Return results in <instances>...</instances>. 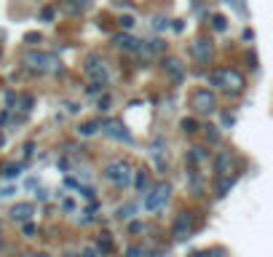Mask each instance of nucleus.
<instances>
[{
	"label": "nucleus",
	"instance_id": "1",
	"mask_svg": "<svg viewBox=\"0 0 273 257\" xmlns=\"http://www.w3.org/2000/svg\"><path fill=\"white\" fill-rule=\"evenodd\" d=\"M25 67L30 73L46 75V73H62V62L49 51H27L25 54Z\"/></svg>",
	"mask_w": 273,
	"mask_h": 257
},
{
	"label": "nucleus",
	"instance_id": "2",
	"mask_svg": "<svg viewBox=\"0 0 273 257\" xmlns=\"http://www.w3.org/2000/svg\"><path fill=\"white\" fill-rule=\"evenodd\" d=\"M102 177H105L107 182L118 185V188H126V185L131 182V177H134V171H131L129 161H123V158H115V161H110V163H105V169H102Z\"/></svg>",
	"mask_w": 273,
	"mask_h": 257
},
{
	"label": "nucleus",
	"instance_id": "3",
	"mask_svg": "<svg viewBox=\"0 0 273 257\" xmlns=\"http://www.w3.org/2000/svg\"><path fill=\"white\" fill-rule=\"evenodd\" d=\"M190 107H193V110H196L198 115L214 113V107H217L214 91H212V89H196V91L190 94Z\"/></svg>",
	"mask_w": 273,
	"mask_h": 257
},
{
	"label": "nucleus",
	"instance_id": "4",
	"mask_svg": "<svg viewBox=\"0 0 273 257\" xmlns=\"http://www.w3.org/2000/svg\"><path fill=\"white\" fill-rule=\"evenodd\" d=\"M169 196H171L169 182H158L150 193H145V209H147V212H158V209L166 206Z\"/></svg>",
	"mask_w": 273,
	"mask_h": 257
},
{
	"label": "nucleus",
	"instance_id": "5",
	"mask_svg": "<svg viewBox=\"0 0 273 257\" xmlns=\"http://www.w3.org/2000/svg\"><path fill=\"white\" fill-rule=\"evenodd\" d=\"M83 75L91 78V81H102V83H107V65H105V59L97 57V54L86 57V62H83Z\"/></svg>",
	"mask_w": 273,
	"mask_h": 257
},
{
	"label": "nucleus",
	"instance_id": "6",
	"mask_svg": "<svg viewBox=\"0 0 273 257\" xmlns=\"http://www.w3.org/2000/svg\"><path fill=\"white\" fill-rule=\"evenodd\" d=\"M193 228H196V214L193 212H179L177 220H174V228H171V236H174L177 241H185L193 233Z\"/></svg>",
	"mask_w": 273,
	"mask_h": 257
},
{
	"label": "nucleus",
	"instance_id": "7",
	"mask_svg": "<svg viewBox=\"0 0 273 257\" xmlns=\"http://www.w3.org/2000/svg\"><path fill=\"white\" fill-rule=\"evenodd\" d=\"M102 134L110 137V139H115V142H126V145H131L129 129L123 126V121H118V118H107V121H102Z\"/></svg>",
	"mask_w": 273,
	"mask_h": 257
},
{
	"label": "nucleus",
	"instance_id": "8",
	"mask_svg": "<svg viewBox=\"0 0 273 257\" xmlns=\"http://www.w3.org/2000/svg\"><path fill=\"white\" fill-rule=\"evenodd\" d=\"M244 89H246L244 75L233 67H222V91H228V94H241Z\"/></svg>",
	"mask_w": 273,
	"mask_h": 257
},
{
	"label": "nucleus",
	"instance_id": "9",
	"mask_svg": "<svg viewBox=\"0 0 273 257\" xmlns=\"http://www.w3.org/2000/svg\"><path fill=\"white\" fill-rule=\"evenodd\" d=\"M190 54H193V59H196L198 65H209V59H212V41L196 38L193 46H190Z\"/></svg>",
	"mask_w": 273,
	"mask_h": 257
},
{
	"label": "nucleus",
	"instance_id": "10",
	"mask_svg": "<svg viewBox=\"0 0 273 257\" xmlns=\"http://www.w3.org/2000/svg\"><path fill=\"white\" fill-rule=\"evenodd\" d=\"M163 51H166V43H163L161 38H155V41H142V43H139V49H137V54H139L142 59H147V62L155 59V57H158V54H163Z\"/></svg>",
	"mask_w": 273,
	"mask_h": 257
},
{
	"label": "nucleus",
	"instance_id": "11",
	"mask_svg": "<svg viewBox=\"0 0 273 257\" xmlns=\"http://www.w3.org/2000/svg\"><path fill=\"white\" fill-rule=\"evenodd\" d=\"M33 214H35V204H30V201H19V204H14L11 206V212H9V217L14 222H30L33 220Z\"/></svg>",
	"mask_w": 273,
	"mask_h": 257
},
{
	"label": "nucleus",
	"instance_id": "12",
	"mask_svg": "<svg viewBox=\"0 0 273 257\" xmlns=\"http://www.w3.org/2000/svg\"><path fill=\"white\" fill-rule=\"evenodd\" d=\"M163 150H166V139H163L161 134L153 137V142H150V155H153V161H155V166H158V171H166V158H163Z\"/></svg>",
	"mask_w": 273,
	"mask_h": 257
},
{
	"label": "nucleus",
	"instance_id": "13",
	"mask_svg": "<svg viewBox=\"0 0 273 257\" xmlns=\"http://www.w3.org/2000/svg\"><path fill=\"white\" fill-rule=\"evenodd\" d=\"M161 65H163V73H166L174 83H182V81H185V67H182V62H179V59L166 57Z\"/></svg>",
	"mask_w": 273,
	"mask_h": 257
},
{
	"label": "nucleus",
	"instance_id": "14",
	"mask_svg": "<svg viewBox=\"0 0 273 257\" xmlns=\"http://www.w3.org/2000/svg\"><path fill=\"white\" fill-rule=\"evenodd\" d=\"M139 43H142V41H137V38H134V35H129V33H118V35H113V46H115V49L129 51V54H137Z\"/></svg>",
	"mask_w": 273,
	"mask_h": 257
},
{
	"label": "nucleus",
	"instance_id": "15",
	"mask_svg": "<svg viewBox=\"0 0 273 257\" xmlns=\"http://www.w3.org/2000/svg\"><path fill=\"white\" fill-rule=\"evenodd\" d=\"M230 163H233V158H230V153L228 150H220L214 155V174L217 177H225L230 171Z\"/></svg>",
	"mask_w": 273,
	"mask_h": 257
},
{
	"label": "nucleus",
	"instance_id": "16",
	"mask_svg": "<svg viewBox=\"0 0 273 257\" xmlns=\"http://www.w3.org/2000/svg\"><path fill=\"white\" fill-rule=\"evenodd\" d=\"M188 188L196 193V196H201V193H204V180H201V174H198L196 166L188 169Z\"/></svg>",
	"mask_w": 273,
	"mask_h": 257
},
{
	"label": "nucleus",
	"instance_id": "17",
	"mask_svg": "<svg viewBox=\"0 0 273 257\" xmlns=\"http://www.w3.org/2000/svg\"><path fill=\"white\" fill-rule=\"evenodd\" d=\"M185 158H188V163H190V166H198V163H204V161L209 158V153H206L201 145H193L190 150H188V155H185Z\"/></svg>",
	"mask_w": 273,
	"mask_h": 257
},
{
	"label": "nucleus",
	"instance_id": "18",
	"mask_svg": "<svg viewBox=\"0 0 273 257\" xmlns=\"http://www.w3.org/2000/svg\"><path fill=\"white\" fill-rule=\"evenodd\" d=\"M75 131H78V137H94L97 131H102V121H86Z\"/></svg>",
	"mask_w": 273,
	"mask_h": 257
},
{
	"label": "nucleus",
	"instance_id": "19",
	"mask_svg": "<svg viewBox=\"0 0 273 257\" xmlns=\"http://www.w3.org/2000/svg\"><path fill=\"white\" fill-rule=\"evenodd\" d=\"M217 180H220V182H217V196H228V193H230V188H233V185H236V177H228V174H225V177H217Z\"/></svg>",
	"mask_w": 273,
	"mask_h": 257
},
{
	"label": "nucleus",
	"instance_id": "20",
	"mask_svg": "<svg viewBox=\"0 0 273 257\" xmlns=\"http://www.w3.org/2000/svg\"><path fill=\"white\" fill-rule=\"evenodd\" d=\"M97 249H99V254H107V252L113 249V236H110L107 230H102V233L97 236Z\"/></svg>",
	"mask_w": 273,
	"mask_h": 257
},
{
	"label": "nucleus",
	"instance_id": "21",
	"mask_svg": "<svg viewBox=\"0 0 273 257\" xmlns=\"http://www.w3.org/2000/svg\"><path fill=\"white\" fill-rule=\"evenodd\" d=\"M134 188H137L139 193H145L147 188H150V177H147V171H145V169L134 171Z\"/></svg>",
	"mask_w": 273,
	"mask_h": 257
},
{
	"label": "nucleus",
	"instance_id": "22",
	"mask_svg": "<svg viewBox=\"0 0 273 257\" xmlns=\"http://www.w3.org/2000/svg\"><path fill=\"white\" fill-rule=\"evenodd\" d=\"M204 129V137H206V142L209 145H217L222 139V134H220V126H212V123H206V126H201Z\"/></svg>",
	"mask_w": 273,
	"mask_h": 257
},
{
	"label": "nucleus",
	"instance_id": "23",
	"mask_svg": "<svg viewBox=\"0 0 273 257\" xmlns=\"http://www.w3.org/2000/svg\"><path fill=\"white\" fill-rule=\"evenodd\" d=\"M22 169H25V163H6L0 174H3L6 180H17V177L22 174Z\"/></svg>",
	"mask_w": 273,
	"mask_h": 257
},
{
	"label": "nucleus",
	"instance_id": "24",
	"mask_svg": "<svg viewBox=\"0 0 273 257\" xmlns=\"http://www.w3.org/2000/svg\"><path fill=\"white\" fill-rule=\"evenodd\" d=\"M206 81H209V86H212V89H220V91H222V67H214V70H209Z\"/></svg>",
	"mask_w": 273,
	"mask_h": 257
},
{
	"label": "nucleus",
	"instance_id": "25",
	"mask_svg": "<svg viewBox=\"0 0 273 257\" xmlns=\"http://www.w3.org/2000/svg\"><path fill=\"white\" fill-rule=\"evenodd\" d=\"M179 129H182V134L193 137L201 126H198V121H196V118H182V121H179Z\"/></svg>",
	"mask_w": 273,
	"mask_h": 257
},
{
	"label": "nucleus",
	"instance_id": "26",
	"mask_svg": "<svg viewBox=\"0 0 273 257\" xmlns=\"http://www.w3.org/2000/svg\"><path fill=\"white\" fill-rule=\"evenodd\" d=\"M212 30L214 33H225V30H228V19H225L222 14H212Z\"/></svg>",
	"mask_w": 273,
	"mask_h": 257
},
{
	"label": "nucleus",
	"instance_id": "27",
	"mask_svg": "<svg viewBox=\"0 0 273 257\" xmlns=\"http://www.w3.org/2000/svg\"><path fill=\"white\" fill-rule=\"evenodd\" d=\"M33 105H35V99L30 97V94H22V97H17V107H19L22 113H30V110H33Z\"/></svg>",
	"mask_w": 273,
	"mask_h": 257
},
{
	"label": "nucleus",
	"instance_id": "28",
	"mask_svg": "<svg viewBox=\"0 0 273 257\" xmlns=\"http://www.w3.org/2000/svg\"><path fill=\"white\" fill-rule=\"evenodd\" d=\"M134 212H137V206H134V204H123V206L115 209V217H118V220H129V217L134 214Z\"/></svg>",
	"mask_w": 273,
	"mask_h": 257
},
{
	"label": "nucleus",
	"instance_id": "29",
	"mask_svg": "<svg viewBox=\"0 0 273 257\" xmlns=\"http://www.w3.org/2000/svg\"><path fill=\"white\" fill-rule=\"evenodd\" d=\"M62 11H65L67 17H81V9L75 6V0H62Z\"/></svg>",
	"mask_w": 273,
	"mask_h": 257
},
{
	"label": "nucleus",
	"instance_id": "30",
	"mask_svg": "<svg viewBox=\"0 0 273 257\" xmlns=\"http://www.w3.org/2000/svg\"><path fill=\"white\" fill-rule=\"evenodd\" d=\"M118 25H121V27H123V30H126V33H129V30H131V27L137 25V19L131 17V14H123V17L118 19Z\"/></svg>",
	"mask_w": 273,
	"mask_h": 257
},
{
	"label": "nucleus",
	"instance_id": "31",
	"mask_svg": "<svg viewBox=\"0 0 273 257\" xmlns=\"http://www.w3.org/2000/svg\"><path fill=\"white\" fill-rule=\"evenodd\" d=\"M102 89H105L102 81H91V86L86 89V94H89V97H97V94H102Z\"/></svg>",
	"mask_w": 273,
	"mask_h": 257
},
{
	"label": "nucleus",
	"instance_id": "32",
	"mask_svg": "<svg viewBox=\"0 0 273 257\" xmlns=\"http://www.w3.org/2000/svg\"><path fill=\"white\" fill-rule=\"evenodd\" d=\"M22 233H25L27 238H33L35 233H38V225L35 222H22Z\"/></svg>",
	"mask_w": 273,
	"mask_h": 257
},
{
	"label": "nucleus",
	"instance_id": "33",
	"mask_svg": "<svg viewBox=\"0 0 273 257\" xmlns=\"http://www.w3.org/2000/svg\"><path fill=\"white\" fill-rule=\"evenodd\" d=\"M54 17H57V11H54L51 6H46V9H41V22H54Z\"/></svg>",
	"mask_w": 273,
	"mask_h": 257
},
{
	"label": "nucleus",
	"instance_id": "34",
	"mask_svg": "<svg viewBox=\"0 0 273 257\" xmlns=\"http://www.w3.org/2000/svg\"><path fill=\"white\" fill-rule=\"evenodd\" d=\"M41 41H43L41 33H27V35H25V43H27V46H38Z\"/></svg>",
	"mask_w": 273,
	"mask_h": 257
},
{
	"label": "nucleus",
	"instance_id": "35",
	"mask_svg": "<svg viewBox=\"0 0 273 257\" xmlns=\"http://www.w3.org/2000/svg\"><path fill=\"white\" fill-rule=\"evenodd\" d=\"M81 257H102V254H99L97 246H83L81 249Z\"/></svg>",
	"mask_w": 273,
	"mask_h": 257
},
{
	"label": "nucleus",
	"instance_id": "36",
	"mask_svg": "<svg viewBox=\"0 0 273 257\" xmlns=\"http://www.w3.org/2000/svg\"><path fill=\"white\" fill-rule=\"evenodd\" d=\"M78 193H81V196H83V198H89V201H91V198H94V190H91V188H89V185H78Z\"/></svg>",
	"mask_w": 273,
	"mask_h": 257
},
{
	"label": "nucleus",
	"instance_id": "37",
	"mask_svg": "<svg viewBox=\"0 0 273 257\" xmlns=\"http://www.w3.org/2000/svg\"><path fill=\"white\" fill-rule=\"evenodd\" d=\"M139 254L145 257V249H139V246H129L126 249V257H139Z\"/></svg>",
	"mask_w": 273,
	"mask_h": 257
},
{
	"label": "nucleus",
	"instance_id": "38",
	"mask_svg": "<svg viewBox=\"0 0 273 257\" xmlns=\"http://www.w3.org/2000/svg\"><path fill=\"white\" fill-rule=\"evenodd\" d=\"M155 30H158V33H161V30H166L169 27V19H163V17H158V19H155V25H153Z\"/></svg>",
	"mask_w": 273,
	"mask_h": 257
},
{
	"label": "nucleus",
	"instance_id": "39",
	"mask_svg": "<svg viewBox=\"0 0 273 257\" xmlns=\"http://www.w3.org/2000/svg\"><path fill=\"white\" fill-rule=\"evenodd\" d=\"M129 230H131V233H142V230H145V222H139V220H137V222H131V225H129Z\"/></svg>",
	"mask_w": 273,
	"mask_h": 257
},
{
	"label": "nucleus",
	"instance_id": "40",
	"mask_svg": "<svg viewBox=\"0 0 273 257\" xmlns=\"http://www.w3.org/2000/svg\"><path fill=\"white\" fill-rule=\"evenodd\" d=\"M99 110H110V97H99Z\"/></svg>",
	"mask_w": 273,
	"mask_h": 257
},
{
	"label": "nucleus",
	"instance_id": "41",
	"mask_svg": "<svg viewBox=\"0 0 273 257\" xmlns=\"http://www.w3.org/2000/svg\"><path fill=\"white\" fill-rule=\"evenodd\" d=\"M75 6H78V9H81V14H83V11L91 6V0H75Z\"/></svg>",
	"mask_w": 273,
	"mask_h": 257
},
{
	"label": "nucleus",
	"instance_id": "42",
	"mask_svg": "<svg viewBox=\"0 0 273 257\" xmlns=\"http://www.w3.org/2000/svg\"><path fill=\"white\" fill-rule=\"evenodd\" d=\"M62 209H65V212H73V209H75V204H73L70 198H65V201H62Z\"/></svg>",
	"mask_w": 273,
	"mask_h": 257
},
{
	"label": "nucleus",
	"instance_id": "43",
	"mask_svg": "<svg viewBox=\"0 0 273 257\" xmlns=\"http://www.w3.org/2000/svg\"><path fill=\"white\" fill-rule=\"evenodd\" d=\"M222 126H233V115H230V113L222 115Z\"/></svg>",
	"mask_w": 273,
	"mask_h": 257
},
{
	"label": "nucleus",
	"instance_id": "44",
	"mask_svg": "<svg viewBox=\"0 0 273 257\" xmlns=\"http://www.w3.org/2000/svg\"><path fill=\"white\" fill-rule=\"evenodd\" d=\"M33 150H35V145L27 142V145H25V158H30V155H33Z\"/></svg>",
	"mask_w": 273,
	"mask_h": 257
},
{
	"label": "nucleus",
	"instance_id": "45",
	"mask_svg": "<svg viewBox=\"0 0 273 257\" xmlns=\"http://www.w3.org/2000/svg\"><path fill=\"white\" fill-rule=\"evenodd\" d=\"M14 193V188H0V198H9Z\"/></svg>",
	"mask_w": 273,
	"mask_h": 257
},
{
	"label": "nucleus",
	"instance_id": "46",
	"mask_svg": "<svg viewBox=\"0 0 273 257\" xmlns=\"http://www.w3.org/2000/svg\"><path fill=\"white\" fill-rule=\"evenodd\" d=\"M171 27H174V33H182V30H185V25H182V22H179V19H177V22H174V25H171Z\"/></svg>",
	"mask_w": 273,
	"mask_h": 257
},
{
	"label": "nucleus",
	"instance_id": "47",
	"mask_svg": "<svg viewBox=\"0 0 273 257\" xmlns=\"http://www.w3.org/2000/svg\"><path fill=\"white\" fill-rule=\"evenodd\" d=\"M22 257H49L46 252H27V254H22Z\"/></svg>",
	"mask_w": 273,
	"mask_h": 257
},
{
	"label": "nucleus",
	"instance_id": "48",
	"mask_svg": "<svg viewBox=\"0 0 273 257\" xmlns=\"http://www.w3.org/2000/svg\"><path fill=\"white\" fill-rule=\"evenodd\" d=\"M78 110H81V107H78L75 102H67V113H78Z\"/></svg>",
	"mask_w": 273,
	"mask_h": 257
},
{
	"label": "nucleus",
	"instance_id": "49",
	"mask_svg": "<svg viewBox=\"0 0 273 257\" xmlns=\"http://www.w3.org/2000/svg\"><path fill=\"white\" fill-rule=\"evenodd\" d=\"M65 257H81V254H65Z\"/></svg>",
	"mask_w": 273,
	"mask_h": 257
}]
</instances>
